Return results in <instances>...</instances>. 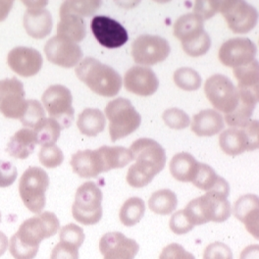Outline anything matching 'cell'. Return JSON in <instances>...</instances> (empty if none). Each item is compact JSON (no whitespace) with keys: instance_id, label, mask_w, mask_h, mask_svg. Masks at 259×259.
<instances>
[{"instance_id":"cell-1","label":"cell","mask_w":259,"mask_h":259,"mask_svg":"<svg viewBox=\"0 0 259 259\" xmlns=\"http://www.w3.org/2000/svg\"><path fill=\"white\" fill-rule=\"evenodd\" d=\"M59 228L57 216L49 211L25 220L10 240L11 255L15 259L34 258L41 241L54 236Z\"/></svg>"},{"instance_id":"cell-2","label":"cell","mask_w":259,"mask_h":259,"mask_svg":"<svg viewBox=\"0 0 259 259\" xmlns=\"http://www.w3.org/2000/svg\"><path fill=\"white\" fill-rule=\"evenodd\" d=\"M130 150L133 164L128 170L127 182L131 187L141 189L147 186L165 167V149L156 141L140 139L132 144Z\"/></svg>"},{"instance_id":"cell-3","label":"cell","mask_w":259,"mask_h":259,"mask_svg":"<svg viewBox=\"0 0 259 259\" xmlns=\"http://www.w3.org/2000/svg\"><path fill=\"white\" fill-rule=\"evenodd\" d=\"M76 75L98 96L113 97L122 88V77L112 67L87 57L76 68Z\"/></svg>"},{"instance_id":"cell-4","label":"cell","mask_w":259,"mask_h":259,"mask_svg":"<svg viewBox=\"0 0 259 259\" xmlns=\"http://www.w3.org/2000/svg\"><path fill=\"white\" fill-rule=\"evenodd\" d=\"M228 195L223 192L212 190L190 201L184 210L194 226L203 225L210 221L225 222L232 214Z\"/></svg>"},{"instance_id":"cell-5","label":"cell","mask_w":259,"mask_h":259,"mask_svg":"<svg viewBox=\"0 0 259 259\" xmlns=\"http://www.w3.org/2000/svg\"><path fill=\"white\" fill-rule=\"evenodd\" d=\"M203 23L194 13L183 15L175 23L174 35L181 40L184 51L192 57L202 56L210 49V36L204 31Z\"/></svg>"},{"instance_id":"cell-6","label":"cell","mask_w":259,"mask_h":259,"mask_svg":"<svg viewBox=\"0 0 259 259\" xmlns=\"http://www.w3.org/2000/svg\"><path fill=\"white\" fill-rule=\"evenodd\" d=\"M109 120V134L112 142L126 138L139 129L142 117L126 98H116L105 107Z\"/></svg>"},{"instance_id":"cell-7","label":"cell","mask_w":259,"mask_h":259,"mask_svg":"<svg viewBox=\"0 0 259 259\" xmlns=\"http://www.w3.org/2000/svg\"><path fill=\"white\" fill-rule=\"evenodd\" d=\"M49 187V175L44 169L28 168L19 183V193L25 206L32 213H41L47 203L46 193Z\"/></svg>"},{"instance_id":"cell-8","label":"cell","mask_w":259,"mask_h":259,"mask_svg":"<svg viewBox=\"0 0 259 259\" xmlns=\"http://www.w3.org/2000/svg\"><path fill=\"white\" fill-rule=\"evenodd\" d=\"M102 192L95 182H87L77 190L72 206L74 219L82 225L97 224L102 217Z\"/></svg>"},{"instance_id":"cell-9","label":"cell","mask_w":259,"mask_h":259,"mask_svg":"<svg viewBox=\"0 0 259 259\" xmlns=\"http://www.w3.org/2000/svg\"><path fill=\"white\" fill-rule=\"evenodd\" d=\"M219 145L230 156H237L246 150L257 149L259 127L257 120H249L242 127H231L219 137Z\"/></svg>"},{"instance_id":"cell-10","label":"cell","mask_w":259,"mask_h":259,"mask_svg":"<svg viewBox=\"0 0 259 259\" xmlns=\"http://www.w3.org/2000/svg\"><path fill=\"white\" fill-rule=\"evenodd\" d=\"M204 92L214 108L225 115L232 113L240 101L238 88L228 77L221 74L213 75L206 80Z\"/></svg>"},{"instance_id":"cell-11","label":"cell","mask_w":259,"mask_h":259,"mask_svg":"<svg viewBox=\"0 0 259 259\" xmlns=\"http://www.w3.org/2000/svg\"><path fill=\"white\" fill-rule=\"evenodd\" d=\"M41 101L50 118L57 121L61 129L69 128L74 120L73 97L68 88L62 84L49 87L44 93Z\"/></svg>"},{"instance_id":"cell-12","label":"cell","mask_w":259,"mask_h":259,"mask_svg":"<svg viewBox=\"0 0 259 259\" xmlns=\"http://www.w3.org/2000/svg\"><path fill=\"white\" fill-rule=\"evenodd\" d=\"M226 20L231 31L235 33H246L257 24L256 9L243 0L219 1V11Z\"/></svg>"},{"instance_id":"cell-13","label":"cell","mask_w":259,"mask_h":259,"mask_svg":"<svg viewBox=\"0 0 259 259\" xmlns=\"http://www.w3.org/2000/svg\"><path fill=\"white\" fill-rule=\"evenodd\" d=\"M170 52L169 42L158 35L143 34L132 44V56L139 65L153 66L160 63Z\"/></svg>"},{"instance_id":"cell-14","label":"cell","mask_w":259,"mask_h":259,"mask_svg":"<svg viewBox=\"0 0 259 259\" xmlns=\"http://www.w3.org/2000/svg\"><path fill=\"white\" fill-rule=\"evenodd\" d=\"M27 106L24 84L16 77L0 81V112L6 118L20 119Z\"/></svg>"},{"instance_id":"cell-15","label":"cell","mask_w":259,"mask_h":259,"mask_svg":"<svg viewBox=\"0 0 259 259\" xmlns=\"http://www.w3.org/2000/svg\"><path fill=\"white\" fill-rule=\"evenodd\" d=\"M256 46L246 37H235L225 41L219 49V60L230 68H238L255 60Z\"/></svg>"},{"instance_id":"cell-16","label":"cell","mask_w":259,"mask_h":259,"mask_svg":"<svg viewBox=\"0 0 259 259\" xmlns=\"http://www.w3.org/2000/svg\"><path fill=\"white\" fill-rule=\"evenodd\" d=\"M91 27L97 41L106 49H119L129 39L126 29L119 22L109 17H95Z\"/></svg>"},{"instance_id":"cell-17","label":"cell","mask_w":259,"mask_h":259,"mask_svg":"<svg viewBox=\"0 0 259 259\" xmlns=\"http://www.w3.org/2000/svg\"><path fill=\"white\" fill-rule=\"evenodd\" d=\"M45 52L49 62L63 68H73L82 58V50L78 44L57 35L48 40Z\"/></svg>"},{"instance_id":"cell-18","label":"cell","mask_w":259,"mask_h":259,"mask_svg":"<svg viewBox=\"0 0 259 259\" xmlns=\"http://www.w3.org/2000/svg\"><path fill=\"white\" fill-rule=\"evenodd\" d=\"M23 3L28 6L24 15V28L27 33L35 39L47 37L53 27L51 13L45 8L48 2L23 1Z\"/></svg>"},{"instance_id":"cell-19","label":"cell","mask_w":259,"mask_h":259,"mask_svg":"<svg viewBox=\"0 0 259 259\" xmlns=\"http://www.w3.org/2000/svg\"><path fill=\"white\" fill-rule=\"evenodd\" d=\"M140 245L120 232L105 234L99 241V250L104 259H135Z\"/></svg>"},{"instance_id":"cell-20","label":"cell","mask_w":259,"mask_h":259,"mask_svg":"<svg viewBox=\"0 0 259 259\" xmlns=\"http://www.w3.org/2000/svg\"><path fill=\"white\" fill-rule=\"evenodd\" d=\"M7 63L19 76L29 78L40 71L44 60L36 49L18 47L8 53Z\"/></svg>"},{"instance_id":"cell-21","label":"cell","mask_w":259,"mask_h":259,"mask_svg":"<svg viewBox=\"0 0 259 259\" xmlns=\"http://www.w3.org/2000/svg\"><path fill=\"white\" fill-rule=\"evenodd\" d=\"M124 85L130 93L140 97H149L157 91L159 81L150 68L135 66L126 72Z\"/></svg>"},{"instance_id":"cell-22","label":"cell","mask_w":259,"mask_h":259,"mask_svg":"<svg viewBox=\"0 0 259 259\" xmlns=\"http://www.w3.org/2000/svg\"><path fill=\"white\" fill-rule=\"evenodd\" d=\"M234 215L243 222L248 233L256 240L259 236V199L257 195L245 194L235 203Z\"/></svg>"},{"instance_id":"cell-23","label":"cell","mask_w":259,"mask_h":259,"mask_svg":"<svg viewBox=\"0 0 259 259\" xmlns=\"http://www.w3.org/2000/svg\"><path fill=\"white\" fill-rule=\"evenodd\" d=\"M70 164L74 173L79 175L81 178H97L98 175L105 172L98 149L79 150L73 154Z\"/></svg>"},{"instance_id":"cell-24","label":"cell","mask_w":259,"mask_h":259,"mask_svg":"<svg viewBox=\"0 0 259 259\" xmlns=\"http://www.w3.org/2000/svg\"><path fill=\"white\" fill-rule=\"evenodd\" d=\"M191 129L198 137H212L224 129V118L216 110H202L194 115Z\"/></svg>"},{"instance_id":"cell-25","label":"cell","mask_w":259,"mask_h":259,"mask_svg":"<svg viewBox=\"0 0 259 259\" xmlns=\"http://www.w3.org/2000/svg\"><path fill=\"white\" fill-rule=\"evenodd\" d=\"M36 145L33 131L24 128L19 130L10 139L7 145V152L16 159H26L33 152Z\"/></svg>"},{"instance_id":"cell-26","label":"cell","mask_w":259,"mask_h":259,"mask_svg":"<svg viewBox=\"0 0 259 259\" xmlns=\"http://www.w3.org/2000/svg\"><path fill=\"white\" fill-rule=\"evenodd\" d=\"M199 162L196 161L194 156L188 152H180L174 155L170 162V172L172 176L179 182L194 181L198 171Z\"/></svg>"},{"instance_id":"cell-27","label":"cell","mask_w":259,"mask_h":259,"mask_svg":"<svg viewBox=\"0 0 259 259\" xmlns=\"http://www.w3.org/2000/svg\"><path fill=\"white\" fill-rule=\"evenodd\" d=\"M57 36L69 39L75 44L81 42L87 34L85 23L81 17L75 14H59Z\"/></svg>"},{"instance_id":"cell-28","label":"cell","mask_w":259,"mask_h":259,"mask_svg":"<svg viewBox=\"0 0 259 259\" xmlns=\"http://www.w3.org/2000/svg\"><path fill=\"white\" fill-rule=\"evenodd\" d=\"M193 184L201 191L209 192L216 190L225 194H230V186L226 180L219 177L212 167L204 163H199L198 171Z\"/></svg>"},{"instance_id":"cell-29","label":"cell","mask_w":259,"mask_h":259,"mask_svg":"<svg viewBox=\"0 0 259 259\" xmlns=\"http://www.w3.org/2000/svg\"><path fill=\"white\" fill-rule=\"evenodd\" d=\"M101 155L104 170L108 172L112 169L124 168L133 161L131 150L123 146H101L98 148Z\"/></svg>"},{"instance_id":"cell-30","label":"cell","mask_w":259,"mask_h":259,"mask_svg":"<svg viewBox=\"0 0 259 259\" xmlns=\"http://www.w3.org/2000/svg\"><path fill=\"white\" fill-rule=\"evenodd\" d=\"M106 125V118L100 110L95 108L84 109L78 118L77 126L82 135L97 137Z\"/></svg>"},{"instance_id":"cell-31","label":"cell","mask_w":259,"mask_h":259,"mask_svg":"<svg viewBox=\"0 0 259 259\" xmlns=\"http://www.w3.org/2000/svg\"><path fill=\"white\" fill-rule=\"evenodd\" d=\"M234 76L238 80V89L258 94L259 68L256 60L249 64L235 68Z\"/></svg>"},{"instance_id":"cell-32","label":"cell","mask_w":259,"mask_h":259,"mask_svg":"<svg viewBox=\"0 0 259 259\" xmlns=\"http://www.w3.org/2000/svg\"><path fill=\"white\" fill-rule=\"evenodd\" d=\"M177 195L168 189H163L153 193L148 200L150 210L159 215L171 214L177 208Z\"/></svg>"},{"instance_id":"cell-33","label":"cell","mask_w":259,"mask_h":259,"mask_svg":"<svg viewBox=\"0 0 259 259\" xmlns=\"http://www.w3.org/2000/svg\"><path fill=\"white\" fill-rule=\"evenodd\" d=\"M61 127L57 121L52 118H45L33 129L37 145L41 146L55 145L60 137Z\"/></svg>"},{"instance_id":"cell-34","label":"cell","mask_w":259,"mask_h":259,"mask_svg":"<svg viewBox=\"0 0 259 259\" xmlns=\"http://www.w3.org/2000/svg\"><path fill=\"white\" fill-rule=\"evenodd\" d=\"M146 213L145 201L137 196L130 197L125 201L120 209L119 217L123 225L127 227L135 226L138 224Z\"/></svg>"},{"instance_id":"cell-35","label":"cell","mask_w":259,"mask_h":259,"mask_svg":"<svg viewBox=\"0 0 259 259\" xmlns=\"http://www.w3.org/2000/svg\"><path fill=\"white\" fill-rule=\"evenodd\" d=\"M101 2L97 0H80L65 1L60 7L59 14H75L78 16L90 17L99 9Z\"/></svg>"},{"instance_id":"cell-36","label":"cell","mask_w":259,"mask_h":259,"mask_svg":"<svg viewBox=\"0 0 259 259\" xmlns=\"http://www.w3.org/2000/svg\"><path fill=\"white\" fill-rule=\"evenodd\" d=\"M174 81L180 89L194 92L200 88L201 77L192 68H180L174 73Z\"/></svg>"},{"instance_id":"cell-37","label":"cell","mask_w":259,"mask_h":259,"mask_svg":"<svg viewBox=\"0 0 259 259\" xmlns=\"http://www.w3.org/2000/svg\"><path fill=\"white\" fill-rule=\"evenodd\" d=\"M46 118V111L41 103L34 99L27 100V106L20 121L26 128L33 129L41 120Z\"/></svg>"},{"instance_id":"cell-38","label":"cell","mask_w":259,"mask_h":259,"mask_svg":"<svg viewBox=\"0 0 259 259\" xmlns=\"http://www.w3.org/2000/svg\"><path fill=\"white\" fill-rule=\"evenodd\" d=\"M38 158L45 167L50 169L60 166L64 161L63 152L56 145L41 146L38 153Z\"/></svg>"},{"instance_id":"cell-39","label":"cell","mask_w":259,"mask_h":259,"mask_svg":"<svg viewBox=\"0 0 259 259\" xmlns=\"http://www.w3.org/2000/svg\"><path fill=\"white\" fill-rule=\"evenodd\" d=\"M164 123L171 129H186L191 124V119L185 111L178 108H171L164 111L162 115Z\"/></svg>"},{"instance_id":"cell-40","label":"cell","mask_w":259,"mask_h":259,"mask_svg":"<svg viewBox=\"0 0 259 259\" xmlns=\"http://www.w3.org/2000/svg\"><path fill=\"white\" fill-rule=\"evenodd\" d=\"M60 242L72 244L80 248L84 241V233L81 227L75 224H68L60 230Z\"/></svg>"},{"instance_id":"cell-41","label":"cell","mask_w":259,"mask_h":259,"mask_svg":"<svg viewBox=\"0 0 259 259\" xmlns=\"http://www.w3.org/2000/svg\"><path fill=\"white\" fill-rule=\"evenodd\" d=\"M169 226L171 231L176 235H185L191 232L194 228L184 209L177 211L172 215Z\"/></svg>"},{"instance_id":"cell-42","label":"cell","mask_w":259,"mask_h":259,"mask_svg":"<svg viewBox=\"0 0 259 259\" xmlns=\"http://www.w3.org/2000/svg\"><path fill=\"white\" fill-rule=\"evenodd\" d=\"M219 11V1L200 0L194 4V14L199 17L203 22L214 16Z\"/></svg>"},{"instance_id":"cell-43","label":"cell","mask_w":259,"mask_h":259,"mask_svg":"<svg viewBox=\"0 0 259 259\" xmlns=\"http://www.w3.org/2000/svg\"><path fill=\"white\" fill-rule=\"evenodd\" d=\"M203 259H233L231 248L225 243H210L204 250Z\"/></svg>"},{"instance_id":"cell-44","label":"cell","mask_w":259,"mask_h":259,"mask_svg":"<svg viewBox=\"0 0 259 259\" xmlns=\"http://www.w3.org/2000/svg\"><path fill=\"white\" fill-rule=\"evenodd\" d=\"M18 171L15 165L9 161L0 160V188H8L15 181Z\"/></svg>"},{"instance_id":"cell-45","label":"cell","mask_w":259,"mask_h":259,"mask_svg":"<svg viewBox=\"0 0 259 259\" xmlns=\"http://www.w3.org/2000/svg\"><path fill=\"white\" fill-rule=\"evenodd\" d=\"M159 259H195V257L181 244L170 243L163 248Z\"/></svg>"},{"instance_id":"cell-46","label":"cell","mask_w":259,"mask_h":259,"mask_svg":"<svg viewBox=\"0 0 259 259\" xmlns=\"http://www.w3.org/2000/svg\"><path fill=\"white\" fill-rule=\"evenodd\" d=\"M51 259H79V248L69 243H57L52 252Z\"/></svg>"},{"instance_id":"cell-47","label":"cell","mask_w":259,"mask_h":259,"mask_svg":"<svg viewBox=\"0 0 259 259\" xmlns=\"http://www.w3.org/2000/svg\"><path fill=\"white\" fill-rule=\"evenodd\" d=\"M259 246L256 244L245 247L241 253L240 259H258Z\"/></svg>"},{"instance_id":"cell-48","label":"cell","mask_w":259,"mask_h":259,"mask_svg":"<svg viewBox=\"0 0 259 259\" xmlns=\"http://www.w3.org/2000/svg\"><path fill=\"white\" fill-rule=\"evenodd\" d=\"M14 2L9 0H0V22L4 21L11 11Z\"/></svg>"},{"instance_id":"cell-49","label":"cell","mask_w":259,"mask_h":259,"mask_svg":"<svg viewBox=\"0 0 259 259\" xmlns=\"http://www.w3.org/2000/svg\"><path fill=\"white\" fill-rule=\"evenodd\" d=\"M8 246H9L8 238L5 236L4 233L0 231V256H2L5 253Z\"/></svg>"},{"instance_id":"cell-50","label":"cell","mask_w":259,"mask_h":259,"mask_svg":"<svg viewBox=\"0 0 259 259\" xmlns=\"http://www.w3.org/2000/svg\"><path fill=\"white\" fill-rule=\"evenodd\" d=\"M0 222H1V213H0Z\"/></svg>"}]
</instances>
